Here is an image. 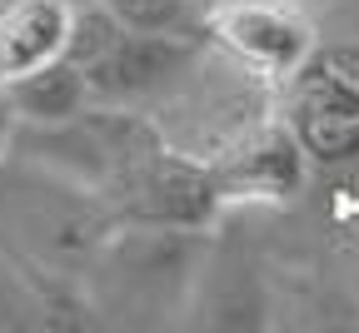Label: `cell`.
<instances>
[{
	"instance_id": "cell-1",
	"label": "cell",
	"mask_w": 359,
	"mask_h": 333,
	"mask_svg": "<svg viewBox=\"0 0 359 333\" xmlns=\"http://www.w3.org/2000/svg\"><path fill=\"white\" fill-rule=\"evenodd\" d=\"M100 199L115 219H130V224L200 229L224 194H219V184L205 164L160 150V139H145V145L115 169V179L100 189Z\"/></svg>"
},
{
	"instance_id": "cell-2",
	"label": "cell",
	"mask_w": 359,
	"mask_h": 333,
	"mask_svg": "<svg viewBox=\"0 0 359 333\" xmlns=\"http://www.w3.org/2000/svg\"><path fill=\"white\" fill-rule=\"evenodd\" d=\"M200 55V40L190 35H140V30H120L110 50L85 65V90L90 105H135L160 94L175 75H185Z\"/></svg>"
},
{
	"instance_id": "cell-3",
	"label": "cell",
	"mask_w": 359,
	"mask_h": 333,
	"mask_svg": "<svg viewBox=\"0 0 359 333\" xmlns=\"http://www.w3.org/2000/svg\"><path fill=\"white\" fill-rule=\"evenodd\" d=\"M219 45H230V50L264 70V75H294L309 50H314V30L299 10H290L285 0H230V6H219L210 20Z\"/></svg>"
},
{
	"instance_id": "cell-4",
	"label": "cell",
	"mask_w": 359,
	"mask_h": 333,
	"mask_svg": "<svg viewBox=\"0 0 359 333\" xmlns=\"http://www.w3.org/2000/svg\"><path fill=\"white\" fill-rule=\"evenodd\" d=\"M294 105H290V134L299 155H314L325 164H344L359 155V100L334 85H325L320 75H309L304 65L294 70Z\"/></svg>"
},
{
	"instance_id": "cell-5",
	"label": "cell",
	"mask_w": 359,
	"mask_h": 333,
	"mask_svg": "<svg viewBox=\"0 0 359 333\" xmlns=\"http://www.w3.org/2000/svg\"><path fill=\"white\" fill-rule=\"evenodd\" d=\"M0 94H6V105H11V115L20 125H60V120H70V115H80L90 105L85 70L70 65L65 55L0 80Z\"/></svg>"
},
{
	"instance_id": "cell-6",
	"label": "cell",
	"mask_w": 359,
	"mask_h": 333,
	"mask_svg": "<svg viewBox=\"0 0 359 333\" xmlns=\"http://www.w3.org/2000/svg\"><path fill=\"white\" fill-rule=\"evenodd\" d=\"M70 0H11L0 10V80L60 55Z\"/></svg>"
},
{
	"instance_id": "cell-7",
	"label": "cell",
	"mask_w": 359,
	"mask_h": 333,
	"mask_svg": "<svg viewBox=\"0 0 359 333\" xmlns=\"http://www.w3.org/2000/svg\"><path fill=\"white\" fill-rule=\"evenodd\" d=\"M219 194H269L280 199L299 184V145L290 129H275V134H259L250 150H240L230 164L210 169Z\"/></svg>"
},
{
	"instance_id": "cell-8",
	"label": "cell",
	"mask_w": 359,
	"mask_h": 333,
	"mask_svg": "<svg viewBox=\"0 0 359 333\" xmlns=\"http://www.w3.org/2000/svg\"><path fill=\"white\" fill-rule=\"evenodd\" d=\"M105 10L125 25V30H140V35H195L205 25V15L190 6V0H105Z\"/></svg>"
},
{
	"instance_id": "cell-9",
	"label": "cell",
	"mask_w": 359,
	"mask_h": 333,
	"mask_svg": "<svg viewBox=\"0 0 359 333\" xmlns=\"http://www.w3.org/2000/svg\"><path fill=\"white\" fill-rule=\"evenodd\" d=\"M120 20L105 10V0H90V6H70V20H65V45H60V55L70 65H95L110 45L120 40Z\"/></svg>"
},
{
	"instance_id": "cell-10",
	"label": "cell",
	"mask_w": 359,
	"mask_h": 333,
	"mask_svg": "<svg viewBox=\"0 0 359 333\" xmlns=\"http://www.w3.org/2000/svg\"><path fill=\"white\" fill-rule=\"evenodd\" d=\"M304 70H309V75H320L325 85H334V90H344V94H354V100H359V50H349V45H339V50H325V55H314V50H309Z\"/></svg>"
},
{
	"instance_id": "cell-11",
	"label": "cell",
	"mask_w": 359,
	"mask_h": 333,
	"mask_svg": "<svg viewBox=\"0 0 359 333\" xmlns=\"http://www.w3.org/2000/svg\"><path fill=\"white\" fill-rule=\"evenodd\" d=\"M11 125H15V115H11V105H6V94H0V150L11 145Z\"/></svg>"
},
{
	"instance_id": "cell-12",
	"label": "cell",
	"mask_w": 359,
	"mask_h": 333,
	"mask_svg": "<svg viewBox=\"0 0 359 333\" xmlns=\"http://www.w3.org/2000/svg\"><path fill=\"white\" fill-rule=\"evenodd\" d=\"M190 6H195V10H200V15H205V20H210V15H215V10H219V6H230V0H190Z\"/></svg>"
}]
</instances>
